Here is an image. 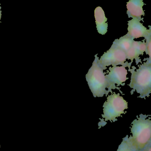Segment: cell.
I'll return each mask as SVG.
<instances>
[{"label": "cell", "mask_w": 151, "mask_h": 151, "mask_svg": "<svg viewBox=\"0 0 151 151\" xmlns=\"http://www.w3.org/2000/svg\"><path fill=\"white\" fill-rule=\"evenodd\" d=\"M131 73L129 86L132 89L131 94L136 91L139 97H149L151 92V61L147 60L139 65L138 69L129 70Z\"/></svg>", "instance_id": "1"}, {"label": "cell", "mask_w": 151, "mask_h": 151, "mask_svg": "<svg viewBox=\"0 0 151 151\" xmlns=\"http://www.w3.org/2000/svg\"><path fill=\"white\" fill-rule=\"evenodd\" d=\"M97 54L92 66L86 74V80L90 89L95 97H103L111 91L109 82L105 76L104 70L98 63Z\"/></svg>", "instance_id": "2"}, {"label": "cell", "mask_w": 151, "mask_h": 151, "mask_svg": "<svg viewBox=\"0 0 151 151\" xmlns=\"http://www.w3.org/2000/svg\"><path fill=\"white\" fill-rule=\"evenodd\" d=\"M148 116L141 114L132 123L129 137L134 151H140L151 141V120Z\"/></svg>", "instance_id": "3"}, {"label": "cell", "mask_w": 151, "mask_h": 151, "mask_svg": "<svg viewBox=\"0 0 151 151\" xmlns=\"http://www.w3.org/2000/svg\"><path fill=\"white\" fill-rule=\"evenodd\" d=\"M103 114L102 117L105 121L115 122L117 118L125 113L128 109V102L119 93H112L107 97L103 105Z\"/></svg>", "instance_id": "4"}, {"label": "cell", "mask_w": 151, "mask_h": 151, "mask_svg": "<svg viewBox=\"0 0 151 151\" xmlns=\"http://www.w3.org/2000/svg\"><path fill=\"white\" fill-rule=\"evenodd\" d=\"M126 56L124 51L117 47L111 46L110 49L105 52L98 59V62L100 67L104 70L110 65H121L130 68V65L133 63H126Z\"/></svg>", "instance_id": "5"}, {"label": "cell", "mask_w": 151, "mask_h": 151, "mask_svg": "<svg viewBox=\"0 0 151 151\" xmlns=\"http://www.w3.org/2000/svg\"><path fill=\"white\" fill-rule=\"evenodd\" d=\"M128 71L125 66H113L109 68L108 74L105 75L111 89L116 88V85H123V83L128 79L127 77Z\"/></svg>", "instance_id": "6"}, {"label": "cell", "mask_w": 151, "mask_h": 151, "mask_svg": "<svg viewBox=\"0 0 151 151\" xmlns=\"http://www.w3.org/2000/svg\"><path fill=\"white\" fill-rule=\"evenodd\" d=\"M128 34L133 39L146 37L151 35V28L148 29L141 23L140 20L133 18L128 21Z\"/></svg>", "instance_id": "7"}, {"label": "cell", "mask_w": 151, "mask_h": 151, "mask_svg": "<svg viewBox=\"0 0 151 151\" xmlns=\"http://www.w3.org/2000/svg\"><path fill=\"white\" fill-rule=\"evenodd\" d=\"M144 4L143 0H129L127 3V14L129 18L137 19L143 21L142 16L145 15L143 7Z\"/></svg>", "instance_id": "8"}, {"label": "cell", "mask_w": 151, "mask_h": 151, "mask_svg": "<svg viewBox=\"0 0 151 151\" xmlns=\"http://www.w3.org/2000/svg\"><path fill=\"white\" fill-rule=\"evenodd\" d=\"M146 50V43L143 41H136L134 40L130 48L126 53L127 59L130 60L133 63L135 59L137 64L140 62V56L143 55Z\"/></svg>", "instance_id": "9"}, {"label": "cell", "mask_w": 151, "mask_h": 151, "mask_svg": "<svg viewBox=\"0 0 151 151\" xmlns=\"http://www.w3.org/2000/svg\"><path fill=\"white\" fill-rule=\"evenodd\" d=\"M95 17L98 32L100 34L104 35L107 32L108 24L107 18L102 7L98 6L95 9Z\"/></svg>", "instance_id": "10"}, {"label": "cell", "mask_w": 151, "mask_h": 151, "mask_svg": "<svg viewBox=\"0 0 151 151\" xmlns=\"http://www.w3.org/2000/svg\"><path fill=\"white\" fill-rule=\"evenodd\" d=\"M134 41V39L127 34L119 39L115 40L112 46L119 48L126 53L131 47Z\"/></svg>", "instance_id": "11"}, {"label": "cell", "mask_w": 151, "mask_h": 151, "mask_svg": "<svg viewBox=\"0 0 151 151\" xmlns=\"http://www.w3.org/2000/svg\"><path fill=\"white\" fill-rule=\"evenodd\" d=\"M117 151H134L132 142L128 135L123 138Z\"/></svg>", "instance_id": "12"}, {"label": "cell", "mask_w": 151, "mask_h": 151, "mask_svg": "<svg viewBox=\"0 0 151 151\" xmlns=\"http://www.w3.org/2000/svg\"><path fill=\"white\" fill-rule=\"evenodd\" d=\"M145 39L146 40V50L145 52L146 55L149 56V59L147 60L151 61V35H149Z\"/></svg>", "instance_id": "13"}, {"label": "cell", "mask_w": 151, "mask_h": 151, "mask_svg": "<svg viewBox=\"0 0 151 151\" xmlns=\"http://www.w3.org/2000/svg\"><path fill=\"white\" fill-rule=\"evenodd\" d=\"M140 151H151V141Z\"/></svg>", "instance_id": "14"}, {"label": "cell", "mask_w": 151, "mask_h": 151, "mask_svg": "<svg viewBox=\"0 0 151 151\" xmlns=\"http://www.w3.org/2000/svg\"><path fill=\"white\" fill-rule=\"evenodd\" d=\"M0 5H1V3H0ZM1 7H0V9H1ZM1 10L0 11V23H1Z\"/></svg>", "instance_id": "15"}, {"label": "cell", "mask_w": 151, "mask_h": 151, "mask_svg": "<svg viewBox=\"0 0 151 151\" xmlns=\"http://www.w3.org/2000/svg\"><path fill=\"white\" fill-rule=\"evenodd\" d=\"M0 148H1V145H0Z\"/></svg>", "instance_id": "16"}]
</instances>
